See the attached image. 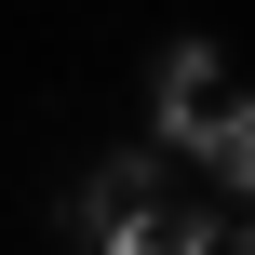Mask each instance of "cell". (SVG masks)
I'll return each instance as SVG.
<instances>
[{
  "label": "cell",
  "mask_w": 255,
  "mask_h": 255,
  "mask_svg": "<svg viewBox=\"0 0 255 255\" xmlns=\"http://www.w3.org/2000/svg\"><path fill=\"white\" fill-rule=\"evenodd\" d=\"M161 161H175V148H121L108 175H81L67 229H81V242H108V255H148V215H161Z\"/></svg>",
  "instance_id": "1"
},
{
  "label": "cell",
  "mask_w": 255,
  "mask_h": 255,
  "mask_svg": "<svg viewBox=\"0 0 255 255\" xmlns=\"http://www.w3.org/2000/svg\"><path fill=\"white\" fill-rule=\"evenodd\" d=\"M229 121H242V81H229L202 40H188V54H161V148H175V161H215V134H229Z\"/></svg>",
  "instance_id": "2"
}]
</instances>
